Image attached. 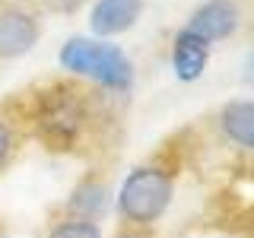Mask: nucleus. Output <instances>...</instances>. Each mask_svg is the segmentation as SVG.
Segmentation results:
<instances>
[{
  "instance_id": "1",
  "label": "nucleus",
  "mask_w": 254,
  "mask_h": 238,
  "mask_svg": "<svg viewBox=\"0 0 254 238\" xmlns=\"http://www.w3.org/2000/svg\"><path fill=\"white\" fill-rule=\"evenodd\" d=\"M175 197V175L162 165H137L118 187V216L133 229H149Z\"/></svg>"
},
{
  "instance_id": "2",
  "label": "nucleus",
  "mask_w": 254,
  "mask_h": 238,
  "mask_svg": "<svg viewBox=\"0 0 254 238\" xmlns=\"http://www.w3.org/2000/svg\"><path fill=\"white\" fill-rule=\"evenodd\" d=\"M58 60L64 70H70L76 76H86V79L105 86V89H115V92L130 89V83H133L130 58L118 45L102 42V38H83V35L67 38Z\"/></svg>"
},
{
  "instance_id": "3",
  "label": "nucleus",
  "mask_w": 254,
  "mask_h": 238,
  "mask_svg": "<svg viewBox=\"0 0 254 238\" xmlns=\"http://www.w3.org/2000/svg\"><path fill=\"white\" fill-rule=\"evenodd\" d=\"M32 124H35L38 140L48 149H73L79 133L86 127V102L76 89L67 86H54L38 95L35 111H32Z\"/></svg>"
},
{
  "instance_id": "4",
  "label": "nucleus",
  "mask_w": 254,
  "mask_h": 238,
  "mask_svg": "<svg viewBox=\"0 0 254 238\" xmlns=\"http://www.w3.org/2000/svg\"><path fill=\"white\" fill-rule=\"evenodd\" d=\"M42 35V22L32 10L22 6H3L0 10V60H16L35 48Z\"/></svg>"
},
{
  "instance_id": "5",
  "label": "nucleus",
  "mask_w": 254,
  "mask_h": 238,
  "mask_svg": "<svg viewBox=\"0 0 254 238\" xmlns=\"http://www.w3.org/2000/svg\"><path fill=\"white\" fill-rule=\"evenodd\" d=\"M188 29L200 35L203 42H219V38L235 35L238 29V6L232 0H206L188 19Z\"/></svg>"
},
{
  "instance_id": "6",
  "label": "nucleus",
  "mask_w": 254,
  "mask_h": 238,
  "mask_svg": "<svg viewBox=\"0 0 254 238\" xmlns=\"http://www.w3.org/2000/svg\"><path fill=\"white\" fill-rule=\"evenodd\" d=\"M143 13V0H95L89 13V29L99 38H111L137 26Z\"/></svg>"
},
{
  "instance_id": "7",
  "label": "nucleus",
  "mask_w": 254,
  "mask_h": 238,
  "mask_svg": "<svg viewBox=\"0 0 254 238\" xmlns=\"http://www.w3.org/2000/svg\"><path fill=\"white\" fill-rule=\"evenodd\" d=\"M206 63H210V42L194 35L190 29H181L172 42V70L181 83H194L203 76Z\"/></svg>"
},
{
  "instance_id": "8",
  "label": "nucleus",
  "mask_w": 254,
  "mask_h": 238,
  "mask_svg": "<svg viewBox=\"0 0 254 238\" xmlns=\"http://www.w3.org/2000/svg\"><path fill=\"white\" fill-rule=\"evenodd\" d=\"M64 210H67V216L99 222V216L108 210V187H105V181H99V178H83L73 190H70Z\"/></svg>"
},
{
  "instance_id": "9",
  "label": "nucleus",
  "mask_w": 254,
  "mask_h": 238,
  "mask_svg": "<svg viewBox=\"0 0 254 238\" xmlns=\"http://www.w3.org/2000/svg\"><path fill=\"white\" fill-rule=\"evenodd\" d=\"M219 130L242 149L254 153V102H229V105H222Z\"/></svg>"
},
{
  "instance_id": "10",
  "label": "nucleus",
  "mask_w": 254,
  "mask_h": 238,
  "mask_svg": "<svg viewBox=\"0 0 254 238\" xmlns=\"http://www.w3.org/2000/svg\"><path fill=\"white\" fill-rule=\"evenodd\" d=\"M45 238H102V229H99V222L64 216V219H58L51 229H48Z\"/></svg>"
},
{
  "instance_id": "11",
  "label": "nucleus",
  "mask_w": 254,
  "mask_h": 238,
  "mask_svg": "<svg viewBox=\"0 0 254 238\" xmlns=\"http://www.w3.org/2000/svg\"><path fill=\"white\" fill-rule=\"evenodd\" d=\"M13 149H16V133H13V124L6 121L3 115H0V169H3V165L10 162Z\"/></svg>"
},
{
  "instance_id": "12",
  "label": "nucleus",
  "mask_w": 254,
  "mask_h": 238,
  "mask_svg": "<svg viewBox=\"0 0 254 238\" xmlns=\"http://www.w3.org/2000/svg\"><path fill=\"white\" fill-rule=\"evenodd\" d=\"M42 3L48 10H54V13H76L86 0H42Z\"/></svg>"
},
{
  "instance_id": "13",
  "label": "nucleus",
  "mask_w": 254,
  "mask_h": 238,
  "mask_svg": "<svg viewBox=\"0 0 254 238\" xmlns=\"http://www.w3.org/2000/svg\"><path fill=\"white\" fill-rule=\"evenodd\" d=\"M242 79L248 86H254V51L245 54V60H242Z\"/></svg>"
},
{
  "instance_id": "14",
  "label": "nucleus",
  "mask_w": 254,
  "mask_h": 238,
  "mask_svg": "<svg viewBox=\"0 0 254 238\" xmlns=\"http://www.w3.org/2000/svg\"><path fill=\"white\" fill-rule=\"evenodd\" d=\"M118 238H149V235H143V232H124V235H118Z\"/></svg>"
}]
</instances>
